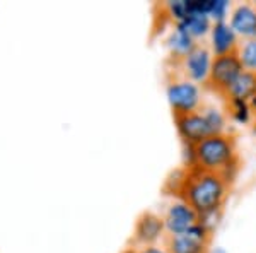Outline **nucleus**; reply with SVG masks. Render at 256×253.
<instances>
[{"label": "nucleus", "mask_w": 256, "mask_h": 253, "mask_svg": "<svg viewBox=\"0 0 256 253\" xmlns=\"http://www.w3.org/2000/svg\"><path fill=\"white\" fill-rule=\"evenodd\" d=\"M178 193L181 200L192 205L200 217L220 212L229 195V183L218 173L205 171L196 166L184 171Z\"/></svg>", "instance_id": "nucleus-1"}, {"label": "nucleus", "mask_w": 256, "mask_h": 253, "mask_svg": "<svg viewBox=\"0 0 256 253\" xmlns=\"http://www.w3.org/2000/svg\"><path fill=\"white\" fill-rule=\"evenodd\" d=\"M196 166L205 171L222 173L230 164L239 163L232 135H210L195 146Z\"/></svg>", "instance_id": "nucleus-2"}, {"label": "nucleus", "mask_w": 256, "mask_h": 253, "mask_svg": "<svg viewBox=\"0 0 256 253\" xmlns=\"http://www.w3.org/2000/svg\"><path fill=\"white\" fill-rule=\"evenodd\" d=\"M166 98L174 117L200 111L202 101H204L202 88L186 77L169 82L166 88Z\"/></svg>", "instance_id": "nucleus-3"}, {"label": "nucleus", "mask_w": 256, "mask_h": 253, "mask_svg": "<svg viewBox=\"0 0 256 253\" xmlns=\"http://www.w3.org/2000/svg\"><path fill=\"white\" fill-rule=\"evenodd\" d=\"M242 72H244V69H242V64H241V60H239L238 53L214 57L208 86L212 89H216L217 93L226 94V91L230 88V84H232Z\"/></svg>", "instance_id": "nucleus-4"}, {"label": "nucleus", "mask_w": 256, "mask_h": 253, "mask_svg": "<svg viewBox=\"0 0 256 253\" xmlns=\"http://www.w3.org/2000/svg\"><path fill=\"white\" fill-rule=\"evenodd\" d=\"M210 236L212 233L207 227L196 222L184 233L169 236L166 248L169 253H207L210 248Z\"/></svg>", "instance_id": "nucleus-5"}, {"label": "nucleus", "mask_w": 256, "mask_h": 253, "mask_svg": "<svg viewBox=\"0 0 256 253\" xmlns=\"http://www.w3.org/2000/svg\"><path fill=\"white\" fill-rule=\"evenodd\" d=\"M214 55L210 48L204 43H198L192 52L181 60L183 64V72L186 79L195 84H208L210 70H212Z\"/></svg>", "instance_id": "nucleus-6"}, {"label": "nucleus", "mask_w": 256, "mask_h": 253, "mask_svg": "<svg viewBox=\"0 0 256 253\" xmlns=\"http://www.w3.org/2000/svg\"><path fill=\"white\" fill-rule=\"evenodd\" d=\"M162 219L166 233L169 236H176L195 226L198 222V214L192 205L181 200V198H178L166 209V214H164Z\"/></svg>", "instance_id": "nucleus-7"}, {"label": "nucleus", "mask_w": 256, "mask_h": 253, "mask_svg": "<svg viewBox=\"0 0 256 253\" xmlns=\"http://www.w3.org/2000/svg\"><path fill=\"white\" fill-rule=\"evenodd\" d=\"M174 123H176L178 135H180V139L183 144L196 146V144H200L204 139L210 137L208 125H207V122H205L202 111L174 117Z\"/></svg>", "instance_id": "nucleus-8"}, {"label": "nucleus", "mask_w": 256, "mask_h": 253, "mask_svg": "<svg viewBox=\"0 0 256 253\" xmlns=\"http://www.w3.org/2000/svg\"><path fill=\"white\" fill-rule=\"evenodd\" d=\"M239 38L230 28V24L227 21L222 23H214L212 30L208 35V45L214 57H222V55H230V53H238L239 48Z\"/></svg>", "instance_id": "nucleus-9"}, {"label": "nucleus", "mask_w": 256, "mask_h": 253, "mask_svg": "<svg viewBox=\"0 0 256 253\" xmlns=\"http://www.w3.org/2000/svg\"><path fill=\"white\" fill-rule=\"evenodd\" d=\"M227 23L230 24L239 40L256 38V4H236L230 11Z\"/></svg>", "instance_id": "nucleus-10"}, {"label": "nucleus", "mask_w": 256, "mask_h": 253, "mask_svg": "<svg viewBox=\"0 0 256 253\" xmlns=\"http://www.w3.org/2000/svg\"><path fill=\"white\" fill-rule=\"evenodd\" d=\"M166 234V227H164V219L154 212H144L137 219L135 224V241L142 246H152L158 244Z\"/></svg>", "instance_id": "nucleus-11"}, {"label": "nucleus", "mask_w": 256, "mask_h": 253, "mask_svg": "<svg viewBox=\"0 0 256 253\" xmlns=\"http://www.w3.org/2000/svg\"><path fill=\"white\" fill-rule=\"evenodd\" d=\"M196 45L198 43L188 35V33H184L178 26L172 28L171 33L168 35V40H166V47L169 50V55H171L174 60H183L184 57L196 47Z\"/></svg>", "instance_id": "nucleus-12"}, {"label": "nucleus", "mask_w": 256, "mask_h": 253, "mask_svg": "<svg viewBox=\"0 0 256 253\" xmlns=\"http://www.w3.org/2000/svg\"><path fill=\"white\" fill-rule=\"evenodd\" d=\"M224 96H227V99L250 101L251 98L256 96V74L244 70V72L230 84V88L226 91Z\"/></svg>", "instance_id": "nucleus-13"}, {"label": "nucleus", "mask_w": 256, "mask_h": 253, "mask_svg": "<svg viewBox=\"0 0 256 253\" xmlns=\"http://www.w3.org/2000/svg\"><path fill=\"white\" fill-rule=\"evenodd\" d=\"M212 21H210L208 16H198V14H190L186 19H183L180 24H174V26L181 28L184 33H188L193 40L200 41L204 38H207L210 35V30H212Z\"/></svg>", "instance_id": "nucleus-14"}, {"label": "nucleus", "mask_w": 256, "mask_h": 253, "mask_svg": "<svg viewBox=\"0 0 256 253\" xmlns=\"http://www.w3.org/2000/svg\"><path fill=\"white\" fill-rule=\"evenodd\" d=\"M202 115H204L205 122L208 125L210 135H222L227 130V115L222 110L216 106H205L202 108Z\"/></svg>", "instance_id": "nucleus-15"}, {"label": "nucleus", "mask_w": 256, "mask_h": 253, "mask_svg": "<svg viewBox=\"0 0 256 253\" xmlns=\"http://www.w3.org/2000/svg\"><path fill=\"white\" fill-rule=\"evenodd\" d=\"M238 57L242 64V69L256 74V38L242 40L238 48Z\"/></svg>", "instance_id": "nucleus-16"}, {"label": "nucleus", "mask_w": 256, "mask_h": 253, "mask_svg": "<svg viewBox=\"0 0 256 253\" xmlns=\"http://www.w3.org/2000/svg\"><path fill=\"white\" fill-rule=\"evenodd\" d=\"M229 110L230 118L239 125H248L253 118V110L250 106V101H242V99H229Z\"/></svg>", "instance_id": "nucleus-17"}, {"label": "nucleus", "mask_w": 256, "mask_h": 253, "mask_svg": "<svg viewBox=\"0 0 256 253\" xmlns=\"http://www.w3.org/2000/svg\"><path fill=\"white\" fill-rule=\"evenodd\" d=\"M230 11H232V4H230V0H212L208 18H210L212 23H222V21H229Z\"/></svg>", "instance_id": "nucleus-18"}, {"label": "nucleus", "mask_w": 256, "mask_h": 253, "mask_svg": "<svg viewBox=\"0 0 256 253\" xmlns=\"http://www.w3.org/2000/svg\"><path fill=\"white\" fill-rule=\"evenodd\" d=\"M166 14L174 24H180L183 19L188 18V7L186 0H169L166 4Z\"/></svg>", "instance_id": "nucleus-19"}, {"label": "nucleus", "mask_w": 256, "mask_h": 253, "mask_svg": "<svg viewBox=\"0 0 256 253\" xmlns=\"http://www.w3.org/2000/svg\"><path fill=\"white\" fill-rule=\"evenodd\" d=\"M183 163H184V168H186V169L196 168L195 146H190V144H183Z\"/></svg>", "instance_id": "nucleus-20"}, {"label": "nucleus", "mask_w": 256, "mask_h": 253, "mask_svg": "<svg viewBox=\"0 0 256 253\" xmlns=\"http://www.w3.org/2000/svg\"><path fill=\"white\" fill-rule=\"evenodd\" d=\"M138 253H169L168 248H162L159 244H152V246H144L142 250H138Z\"/></svg>", "instance_id": "nucleus-21"}, {"label": "nucleus", "mask_w": 256, "mask_h": 253, "mask_svg": "<svg viewBox=\"0 0 256 253\" xmlns=\"http://www.w3.org/2000/svg\"><path fill=\"white\" fill-rule=\"evenodd\" d=\"M207 253H227V251H226V248L216 246V248H208V251H207Z\"/></svg>", "instance_id": "nucleus-22"}, {"label": "nucleus", "mask_w": 256, "mask_h": 253, "mask_svg": "<svg viewBox=\"0 0 256 253\" xmlns=\"http://www.w3.org/2000/svg\"><path fill=\"white\" fill-rule=\"evenodd\" d=\"M250 106H251V110L256 111V96H253L250 99Z\"/></svg>", "instance_id": "nucleus-23"}, {"label": "nucleus", "mask_w": 256, "mask_h": 253, "mask_svg": "<svg viewBox=\"0 0 256 253\" xmlns=\"http://www.w3.org/2000/svg\"><path fill=\"white\" fill-rule=\"evenodd\" d=\"M123 253H138V251H137V250H134V248H126V250L123 251Z\"/></svg>", "instance_id": "nucleus-24"}]
</instances>
